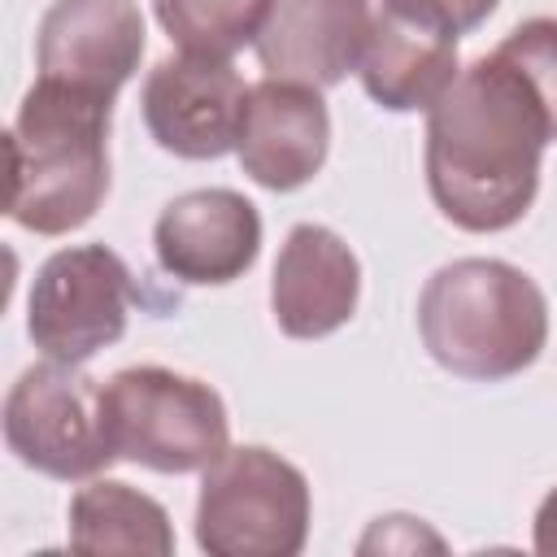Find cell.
I'll return each instance as SVG.
<instances>
[{"label": "cell", "instance_id": "9c48e42d", "mask_svg": "<svg viewBox=\"0 0 557 557\" xmlns=\"http://www.w3.org/2000/svg\"><path fill=\"white\" fill-rule=\"evenodd\" d=\"M144 44L135 0H52L35 35V78L113 100L135 78Z\"/></svg>", "mask_w": 557, "mask_h": 557}, {"label": "cell", "instance_id": "ffe728a7", "mask_svg": "<svg viewBox=\"0 0 557 557\" xmlns=\"http://www.w3.org/2000/svg\"><path fill=\"white\" fill-rule=\"evenodd\" d=\"M531 544H535V553H548V557H557V487L540 500V509H535V522H531Z\"/></svg>", "mask_w": 557, "mask_h": 557}, {"label": "cell", "instance_id": "7c38bea8", "mask_svg": "<svg viewBox=\"0 0 557 557\" xmlns=\"http://www.w3.org/2000/svg\"><path fill=\"white\" fill-rule=\"evenodd\" d=\"M331 152V109L318 87L261 78L248 87L235 157L244 174L265 191L305 187Z\"/></svg>", "mask_w": 557, "mask_h": 557}, {"label": "cell", "instance_id": "ba28073f", "mask_svg": "<svg viewBox=\"0 0 557 557\" xmlns=\"http://www.w3.org/2000/svg\"><path fill=\"white\" fill-rule=\"evenodd\" d=\"M248 104V83L231 65V57L178 52L161 57L139 91L144 126L157 148L183 161H218L235 152L239 122Z\"/></svg>", "mask_w": 557, "mask_h": 557}, {"label": "cell", "instance_id": "ac0fdd59", "mask_svg": "<svg viewBox=\"0 0 557 557\" xmlns=\"http://www.w3.org/2000/svg\"><path fill=\"white\" fill-rule=\"evenodd\" d=\"M379 13H396L405 22H418L426 30H440V35H470L474 26H483L500 0H370Z\"/></svg>", "mask_w": 557, "mask_h": 557}, {"label": "cell", "instance_id": "6da1fadb", "mask_svg": "<svg viewBox=\"0 0 557 557\" xmlns=\"http://www.w3.org/2000/svg\"><path fill=\"white\" fill-rule=\"evenodd\" d=\"M553 139V117L531 83L496 52L474 57L426 109L422 165L435 209L470 235L518 226L535 205Z\"/></svg>", "mask_w": 557, "mask_h": 557}, {"label": "cell", "instance_id": "5bb4252c", "mask_svg": "<svg viewBox=\"0 0 557 557\" xmlns=\"http://www.w3.org/2000/svg\"><path fill=\"white\" fill-rule=\"evenodd\" d=\"M457 39L374 9V30L361 52V87L387 113H426L457 78Z\"/></svg>", "mask_w": 557, "mask_h": 557}, {"label": "cell", "instance_id": "30bf717a", "mask_svg": "<svg viewBox=\"0 0 557 557\" xmlns=\"http://www.w3.org/2000/svg\"><path fill=\"white\" fill-rule=\"evenodd\" d=\"M157 265L187 287H226L261 252V213L235 187H196L174 196L152 226Z\"/></svg>", "mask_w": 557, "mask_h": 557}, {"label": "cell", "instance_id": "4fadbf2b", "mask_svg": "<svg viewBox=\"0 0 557 557\" xmlns=\"http://www.w3.org/2000/svg\"><path fill=\"white\" fill-rule=\"evenodd\" d=\"M361 300L357 252L322 222H296L274 257L270 313L287 339H322L352 322Z\"/></svg>", "mask_w": 557, "mask_h": 557}, {"label": "cell", "instance_id": "5b68a950", "mask_svg": "<svg viewBox=\"0 0 557 557\" xmlns=\"http://www.w3.org/2000/svg\"><path fill=\"white\" fill-rule=\"evenodd\" d=\"M104 426L117 461L157 474H191L231 448L222 396L165 366H126L104 383Z\"/></svg>", "mask_w": 557, "mask_h": 557}, {"label": "cell", "instance_id": "8fae6325", "mask_svg": "<svg viewBox=\"0 0 557 557\" xmlns=\"http://www.w3.org/2000/svg\"><path fill=\"white\" fill-rule=\"evenodd\" d=\"M370 30V0H270L252 48L265 78H287L322 91L344 83L361 65Z\"/></svg>", "mask_w": 557, "mask_h": 557}, {"label": "cell", "instance_id": "2e32d148", "mask_svg": "<svg viewBox=\"0 0 557 557\" xmlns=\"http://www.w3.org/2000/svg\"><path fill=\"white\" fill-rule=\"evenodd\" d=\"M265 4L270 0H152V13L183 52L235 57L257 39Z\"/></svg>", "mask_w": 557, "mask_h": 557}, {"label": "cell", "instance_id": "d6986e66", "mask_svg": "<svg viewBox=\"0 0 557 557\" xmlns=\"http://www.w3.org/2000/svg\"><path fill=\"white\" fill-rule=\"evenodd\" d=\"M418 522H422V518H405V513L379 518V522H374V531L361 540V553H370L374 544H383V548H418V544L440 548V540H435V535H426Z\"/></svg>", "mask_w": 557, "mask_h": 557}, {"label": "cell", "instance_id": "9a60e30c", "mask_svg": "<svg viewBox=\"0 0 557 557\" xmlns=\"http://www.w3.org/2000/svg\"><path fill=\"white\" fill-rule=\"evenodd\" d=\"M70 548L78 553H174V527L161 500L122 483L91 479L70 496Z\"/></svg>", "mask_w": 557, "mask_h": 557}, {"label": "cell", "instance_id": "3957f363", "mask_svg": "<svg viewBox=\"0 0 557 557\" xmlns=\"http://www.w3.org/2000/svg\"><path fill=\"white\" fill-rule=\"evenodd\" d=\"M113 100L44 83L22 96L9 126V218L35 235H70L109 196Z\"/></svg>", "mask_w": 557, "mask_h": 557}, {"label": "cell", "instance_id": "8992f818", "mask_svg": "<svg viewBox=\"0 0 557 557\" xmlns=\"http://www.w3.org/2000/svg\"><path fill=\"white\" fill-rule=\"evenodd\" d=\"M9 453L48 479H96L117 461L104 426V383L70 361H39L4 396Z\"/></svg>", "mask_w": 557, "mask_h": 557}, {"label": "cell", "instance_id": "7a4b0ae2", "mask_svg": "<svg viewBox=\"0 0 557 557\" xmlns=\"http://www.w3.org/2000/svg\"><path fill=\"white\" fill-rule=\"evenodd\" d=\"M418 335L431 361L470 383H505L531 370L548 344L540 283L500 257L440 265L418 296Z\"/></svg>", "mask_w": 557, "mask_h": 557}, {"label": "cell", "instance_id": "e0dca14e", "mask_svg": "<svg viewBox=\"0 0 557 557\" xmlns=\"http://www.w3.org/2000/svg\"><path fill=\"white\" fill-rule=\"evenodd\" d=\"M496 57H505L540 96V104L553 117L557 131V17H527L518 22L496 48Z\"/></svg>", "mask_w": 557, "mask_h": 557}, {"label": "cell", "instance_id": "52a82bcc", "mask_svg": "<svg viewBox=\"0 0 557 557\" xmlns=\"http://www.w3.org/2000/svg\"><path fill=\"white\" fill-rule=\"evenodd\" d=\"M135 296L139 287L113 248H57L35 270L26 300V335L44 357L83 366L126 335V313Z\"/></svg>", "mask_w": 557, "mask_h": 557}, {"label": "cell", "instance_id": "277c9868", "mask_svg": "<svg viewBox=\"0 0 557 557\" xmlns=\"http://www.w3.org/2000/svg\"><path fill=\"white\" fill-rule=\"evenodd\" d=\"M309 518V479L265 444L226 448L200 470L196 544L209 557H296Z\"/></svg>", "mask_w": 557, "mask_h": 557}]
</instances>
